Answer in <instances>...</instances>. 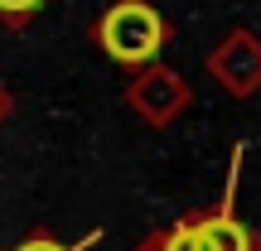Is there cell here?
I'll return each instance as SVG.
<instances>
[{
    "label": "cell",
    "mask_w": 261,
    "mask_h": 251,
    "mask_svg": "<svg viewBox=\"0 0 261 251\" xmlns=\"http://www.w3.org/2000/svg\"><path fill=\"white\" fill-rule=\"evenodd\" d=\"M102 44H107V53L121 58V63H145V58H155L160 44H165V24H160V15L150 5L126 0V5L107 10Z\"/></svg>",
    "instance_id": "obj_1"
},
{
    "label": "cell",
    "mask_w": 261,
    "mask_h": 251,
    "mask_svg": "<svg viewBox=\"0 0 261 251\" xmlns=\"http://www.w3.org/2000/svg\"><path fill=\"white\" fill-rule=\"evenodd\" d=\"M194 232H198L203 251H252V237H247V227L232 213L213 217V222H194Z\"/></svg>",
    "instance_id": "obj_2"
},
{
    "label": "cell",
    "mask_w": 261,
    "mask_h": 251,
    "mask_svg": "<svg viewBox=\"0 0 261 251\" xmlns=\"http://www.w3.org/2000/svg\"><path fill=\"white\" fill-rule=\"evenodd\" d=\"M165 251H203V246H198V232H194V227H179V232L169 237Z\"/></svg>",
    "instance_id": "obj_3"
},
{
    "label": "cell",
    "mask_w": 261,
    "mask_h": 251,
    "mask_svg": "<svg viewBox=\"0 0 261 251\" xmlns=\"http://www.w3.org/2000/svg\"><path fill=\"white\" fill-rule=\"evenodd\" d=\"M39 0H0V10H5V15H24V10H34Z\"/></svg>",
    "instance_id": "obj_4"
},
{
    "label": "cell",
    "mask_w": 261,
    "mask_h": 251,
    "mask_svg": "<svg viewBox=\"0 0 261 251\" xmlns=\"http://www.w3.org/2000/svg\"><path fill=\"white\" fill-rule=\"evenodd\" d=\"M19 251H68V246H58V242H48V237H39V242H24Z\"/></svg>",
    "instance_id": "obj_5"
}]
</instances>
